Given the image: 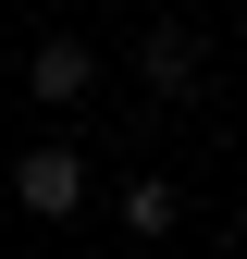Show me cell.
Listing matches in <instances>:
<instances>
[{
  "mask_svg": "<svg viewBox=\"0 0 247 259\" xmlns=\"http://www.w3.org/2000/svg\"><path fill=\"white\" fill-rule=\"evenodd\" d=\"M13 198H25V222H74L87 210V148H25L13 160Z\"/></svg>",
  "mask_w": 247,
  "mask_h": 259,
  "instance_id": "1",
  "label": "cell"
},
{
  "mask_svg": "<svg viewBox=\"0 0 247 259\" xmlns=\"http://www.w3.org/2000/svg\"><path fill=\"white\" fill-rule=\"evenodd\" d=\"M25 87H37L50 111H74L87 87H99V50H87V37H37V50H25Z\"/></svg>",
  "mask_w": 247,
  "mask_h": 259,
  "instance_id": "2",
  "label": "cell"
},
{
  "mask_svg": "<svg viewBox=\"0 0 247 259\" xmlns=\"http://www.w3.org/2000/svg\"><path fill=\"white\" fill-rule=\"evenodd\" d=\"M173 222H185V198H173V173H124V235H136V247H161Z\"/></svg>",
  "mask_w": 247,
  "mask_h": 259,
  "instance_id": "3",
  "label": "cell"
},
{
  "mask_svg": "<svg viewBox=\"0 0 247 259\" xmlns=\"http://www.w3.org/2000/svg\"><path fill=\"white\" fill-rule=\"evenodd\" d=\"M136 74L161 87V99H185V87H198V37H185V25H148V37H136Z\"/></svg>",
  "mask_w": 247,
  "mask_h": 259,
  "instance_id": "4",
  "label": "cell"
}]
</instances>
